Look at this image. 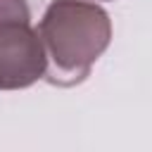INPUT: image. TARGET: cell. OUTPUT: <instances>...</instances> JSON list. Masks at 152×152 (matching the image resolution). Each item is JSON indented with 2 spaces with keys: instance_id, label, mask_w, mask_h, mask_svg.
<instances>
[{
  "instance_id": "1",
  "label": "cell",
  "mask_w": 152,
  "mask_h": 152,
  "mask_svg": "<svg viewBox=\"0 0 152 152\" xmlns=\"http://www.w3.org/2000/svg\"><path fill=\"white\" fill-rule=\"evenodd\" d=\"M36 31L48 59L43 78L59 88L83 83L112 43V19L90 0H52Z\"/></svg>"
},
{
  "instance_id": "2",
  "label": "cell",
  "mask_w": 152,
  "mask_h": 152,
  "mask_svg": "<svg viewBox=\"0 0 152 152\" xmlns=\"http://www.w3.org/2000/svg\"><path fill=\"white\" fill-rule=\"evenodd\" d=\"M48 59L26 0H0V90H21L45 76Z\"/></svg>"
}]
</instances>
